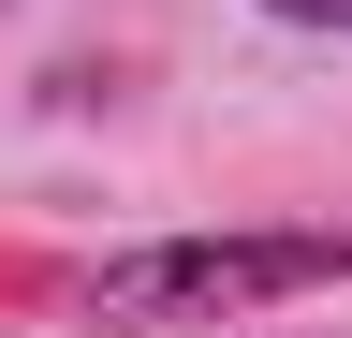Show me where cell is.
Segmentation results:
<instances>
[{
  "instance_id": "obj_1",
  "label": "cell",
  "mask_w": 352,
  "mask_h": 338,
  "mask_svg": "<svg viewBox=\"0 0 352 338\" xmlns=\"http://www.w3.org/2000/svg\"><path fill=\"white\" fill-rule=\"evenodd\" d=\"M338 250H162V265H118L103 309H206V294H264V279H323Z\"/></svg>"
},
{
  "instance_id": "obj_2",
  "label": "cell",
  "mask_w": 352,
  "mask_h": 338,
  "mask_svg": "<svg viewBox=\"0 0 352 338\" xmlns=\"http://www.w3.org/2000/svg\"><path fill=\"white\" fill-rule=\"evenodd\" d=\"M264 15H294V30H352V0H264Z\"/></svg>"
}]
</instances>
